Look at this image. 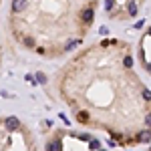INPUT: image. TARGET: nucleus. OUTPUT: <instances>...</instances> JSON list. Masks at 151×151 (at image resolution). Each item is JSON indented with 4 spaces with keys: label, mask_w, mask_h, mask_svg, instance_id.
<instances>
[{
    "label": "nucleus",
    "mask_w": 151,
    "mask_h": 151,
    "mask_svg": "<svg viewBox=\"0 0 151 151\" xmlns=\"http://www.w3.org/2000/svg\"><path fill=\"white\" fill-rule=\"evenodd\" d=\"M145 0H103L105 16L117 22H129L139 16Z\"/></svg>",
    "instance_id": "nucleus-5"
},
{
    "label": "nucleus",
    "mask_w": 151,
    "mask_h": 151,
    "mask_svg": "<svg viewBox=\"0 0 151 151\" xmlns=\"http://www.w3.org/2000/svg\"><path fill=\"white\" fill-rule=\"evenodd\" d=\"M55 87L79 125L105 131L119 147L139 145L151 129V89L135 73L127 40L101 38L79 50L55 75Z\"/></svg>",
    "instance_id": "nucleus-1"
},
{
    "label": "nucleus",
    "mask_w": 151,
    "mask_h": 151,
    "mask_svg": "<svg viewBox=\"0 0 151 151\" xmlns=\"http://www.w3.org/2000/svg\"><path fill=\"white\" fill-rule=\"evenodd\" d=\"M99 0H10L12 38L32 55L52 60L87 38Z\"/></svg>",
    "instance_id": "nucleus-2"
},
{
    "label": "nucleus",
    "mask_w": 151,
    "mask_h": 151,
    "mask_svg": "<svg viewBox=\"0 0 151 151\" xmlns=\"http://www.w3.org/2000/svg\"><path fill=\"white\" fill-rule=\"evenodd\" d=\"M137 57H139L141 69L151 77V26L145 28V32L141 35L137 42Z\"/></svg>",
    "instance_id": "nucleus-6"
},
{
    "label": "nucleus",
    "mask_w": 151,
    "mask_h": 151,
    "mask_svg": "<svg viewBox=\"0 0 151 151\" xmlns=\"http://www.w3.org/2000/svg\"><path fill=\"white\" fill-rule=\"evenodd\" d=\"M0 139V151H40L36 135L24 123L16 129L2 125Z\"/></svg>",
    "instance_id": "nucleus-4"
},
{
    "label": "nucleus",
    "mask_w": 151,
    "mask_h": 151,
    "mask_svg": "<svg viewBox=\"0 0 151 151\" xmlns=\"http://www.w3.org/2000/svg\"><path fill=\"white\" fill-rule=\"evenodd\" d=\"M45 151H107L101 139L87 133H77L70 129L50 131L45 143Z\"/></svg>",
    "instance_id": "nucleus-3"
}]
</instances>
